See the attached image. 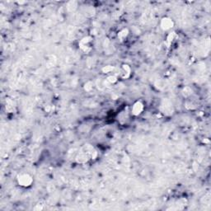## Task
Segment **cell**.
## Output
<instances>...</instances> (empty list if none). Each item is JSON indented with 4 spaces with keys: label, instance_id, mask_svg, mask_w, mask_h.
Segmentation results:
<instances>
[{
    "label": "cell",
    "instance_id": "5b68a950",
    "mask_svg": "<svg viewBox=\"0 0 211 211\" xmlns=\"http://www.w3.org/2000/svg\"><path fill=\"white\" fill-rule=\"evenodd\" d=\"M107 81L109 82V83H110V84H113V83L116 82V78H115V76H110L107 79Z\"/></svg>",
    "mask_w": 211,
    "mask_h": 211
},
{
    "label": "cell",
    "instance_id": "3957f363",
    "mask_svg": "<svg viewBox=\"0 0 211 211\" xmlns=\"http://www.w3.org/2000/svg\"><path fill=\"white\" fill-rule=\"evenodd\" d=\"M173 26V22L170 18L165 17L161 22V27L163 30H169L171 29Z\"/></svg>",
    "mask_w": 211,
    "mask_h": 211
},
{
    "label": "cell",
    "instance_id": "7a4b0ae2",
    "mask_svg": "<svg viewBox=\"0 0 211 211\" xmlns=\"http://www.w3.org/2000/svg\"><path fill=\"white\" fill-rule=\"evenodd\" d=\"M144 110V105L140 101H137L134 104L132 107V113L135 115H139Z\"/></svg>",
    "mask_w": 211,
    "mask_h": 211
},
{
    "label": "cell",
    "instance_id": "277c9868",
    "mask_svg": "<svg viewBox=\"0 0 211 211\" xmlns=\"http://www.w3.org/2000/svg\"><path fill=\"white\" fill-rule=\"evenodd\" d=\"M127 35H128V31L126 29H124V30H122V31L119 33V34H118V37H119V38L122 41V40H124L125 37H127Z\"/></svg>",
    "mask_w": 211,
    "mask_h": 211
},
{
    "label": "cell",
    "instance_id": "6da1fadb",
    "mask_svg": "<svg viewBox=\"0 0 211 211\" xmlns=\"http://www.w3.org/2000/svg\"><path fill=\"white\" fill-rule=\"evenodd\" d=\"M18 183L20 186L24 187H30L32 183V177L28 174H22L18 177Z\"/></svg>",
    "mask_w": 211,
    "mask_h": 211
}]
</instances>
